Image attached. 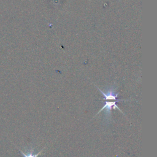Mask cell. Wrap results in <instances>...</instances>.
<instances>
[{
    "label": "cell",
    "mask_w": 157,
    "mask_h": 157,
    "mask_svg": "<svg viewBox=\"0 0 157 157\" xmlns=\"http://www.w3.org/2000/svg\"><path fill=\"white\" fill-rule=\"evenodd\" d=\"M128 100H123V99H117L116 101H105V104L104 105L101 109V110L98 112V113L96 114V115L99 113L101 112H102L103 110H105V115H106V117H111V114H112V109H117L120 112H121L124 115V113L120 110V109L118 107V105H117L116 103L117 102L119 101H127Z\"/></svg>",
    "instance_id": "cell-1"
},
{
    "label": "cell",
    "mask_w": 157,
    "mask_h": 157,
    "mask_svg": "<svg viewBox=\"0 0 157 157\" xmlns=\"http://www.w3.org/2000/svg\"><path fill=\"white\" fill-rule=\"evenodd\" d=\"M95 86L98 89V90L102 93V94L104 96L103 100L106 101H116L117 100V97L119 94L118 92H117V88H115L113 86L111 87L110 88L107 89L105 91H103L102 90H101L98 86L95 85Z\"/></svg>",
    "instance_id": "cell-2"
},
{
    "label": "cell",
    "mask_w": 157,
    "mask_h": 157,
    "mask_svg": "<svg viewBox=\"0 0 157 157\" xmlns=\"http://www.w3.org/2000/svg\"><path fill=\"white\" fill-rule=\"evenodd\" d=\"M44 149V148H43ZM43 149L41 150L40 151L38 152L36 154H34V151L33 150H31L30 151H28L27 153H24L23 151H22L21 150H19V151L21 152V153L22 154V155L24 156V157H37L39 155H40L41 153V152L43 151Z\"/></svg>",
    "instance_id": "cell-3"
}]
</instances>
